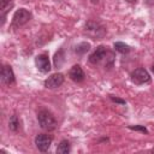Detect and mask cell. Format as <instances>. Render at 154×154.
<instances>
[{
    "mask_svg": "<svg viewBox=\"0 0 154 154\" xmlns=\"http://www.w3.org/2000/svg\"><path fill=\"white\" fill-rule=\"evenodd\" d=\"M64 61H65L64 51L60 49V51H58V52L55 53V55H54V65H55V67H57V69L61 67V65L64 64Z\"/></svg>",
    "mask_w": 154,
    "mask_h": 154,
    "instance_id": "8fae6325",
    "label": "cell"
},
{
    "mask_svg": "<svg viewBox=\"0 0 154 154\" xmlns=\"http://www.w3.org/2000/svg\"><path fill=\"white\" fill-rule=\"evenodd\" d=\"M152 152H153V153H154V149H153V150H152Z\"/></svg>",
    "mask_w": 154,
    "mask_h": 154,
    "instance_id": "7402d4cb",
    "label": "cell"
},
{
    "mask_svg": "<svg viewBox=\"0 0 154 154\" xmlns=\"http://www.w3.org/2000/svg\"><path fill=\"white\" fill-rule=\"evenodd\" d=\"M35 63H36V66H37L38 71H41L42 73H47L51 70V63H49V59H48L47 54L37 55L36 59H35Z\"/></svg>",
    "mask_w": 154,
    "mask_h": 154,
    "instance_id": "ba28073f",
    "label": "cell"
},
{
    "mask_svg": "<svg viewBox=\"0 0 154 154\" xmlns=\"http://www.w3.org/2000/svg\"><path fill=\"white\" fill-rule=\"evenodd\" d=\"M93 4H96V2H99V0H90Z\"/></svg>",
    "mask_w": 154,
    "mask_h": 154,
    "instance_id": "d6986e66",
    "label": "cell"
},
{
    "mask_svg": "<svg viewBox=\"0 0 154 154\" xmlns=\"http://www.w3.org/2000/svg\"><path fill=\"white\" fill-rule=\"evenodd\" d=\"M129 129H131V130H137V131H142L143 134H147L148 132V130L144 128V126H142V125H135V126H129Z\"/></svg>",
    "mask_w": 154,
    "mask_h": 154,
    "instance_id": "e0dca14e",
    "label": "cell"
},
{
    "mask_svg": "<svg viewBox=\"0 0 154 154\" xmlns=\"http://www.w3.org/2000/svg\"><path fill=\"white\" fill-rule=\"evenodd\" d=\"M84 34H87L93 40H100L106 35V28L95 20H88L84 25Z\"/></svg>",
    "mask_w": 154,
    "mask_h": 154,
    "instance_id": "6da1fadb",
    "label": "cell"
},
{
    "mask_svg": "<svg viewBox=\"0 0 154 154\" xmlns=\"http://www.w3.org/2000/svg\"><path fill=\"white\" fill-rule=\"evenodd\" d=\"M37 120L40 126L46 131H52L57 128V120L54 116L47 109H41L37 113Z\"/></svg>",
    "mask_w": 154,
    "mask_h": 154,
    "instance_id": "7a4b0ae2",
    "label": "cell"
},
{
    "mask_svg": "<svg viewBox=\"0 0 154 154\" xmlns=\"http://www.w3.org/2000/svg\"><path fill=\"white\" fill-rule=\"evenodd\" d=\"M31 18V13L25 8H19L14 12L12 17V25L13 26H22L26 24Z\"/></svg>",
    "mask_w": 154,
    "mask_h": 154,
    "instance_id": "3957f363",
    "label": "cell"
},
{
    "mask_svg": "<svg viewBox=\"0 0 154 154\" xmlns=\"http://www.w3.org/2000/svg\"><path fill=\"white\" fill-rule=\"evenodd\" d=\"M69 152H70V143H69L67 140H63L59 143L58 148H57V153H59V154H67Z\"/></svg>",
    "mask_w": 154,
    "mask_h": 154,
    "instance_id": "4fadbf2b",
    "label": "cell"
},
{
    "mask_svg": "<svg viewBox=\"0 0 154 154\" xmlns=\"http://www.w3.org/2000/svg\"><path fill=\"white\" fill-rule=\"evenodd\" d=\"M149 79H150L149 73L143 67H138L131 72V81L135 84H143V83L149 82Z\"/></svg>",
    "mask_w": 154,
    "mask_h": 154,
    "instance_id": "277c9868",
    "label": "cell"
},
{
    "mask_svg": "<svg viewBox=\"0 0 154 154\" xmlns=\"http://www.w3.org/2000/svg\"><path fill=\"white\" fill-rule=\"evenodd\" d=\"M126 1H129V2H136V0H126Z\"/></svg>",
    "mask_w": 154,
    "mask_h": 154,
    "instance_id": "ffe728a7",
    "label": "cell"
},
{
    "mask_svg": "<svg viewBox=\"0 0 154 154\" xmlns=\"http://www.w3.org/2000/svg\"><path fill=\"white\" fill-rule=\"evenodd\" d=\"M114 48L117 52H119L122 54H126L130 52V47L128 45H125L124 42H114Z\"/></svg>",
    "mask_w": 154,
    "mask_h": 154,
    "instance_id": "9a60e30c",
    "label": "cell"
},
{
    "mask_svg": "<svg viewBox=\"0 0 154 154\" xmlns=\"http://www.w3.org/2000/svg\"><path fill=\"white\" fill-rule=\"evenodd\" d=\"M109 97H111V99H112L113 101H116V102H119V103H122V105H124V103H125V101H124V100H120V99H117V97H114V96H112V95H111Z\"/></svg>",
    "mask_w": 154,
    "mask_h": 154,
    "instance_id": "ac0fdd59",
    "label": "cell"
},
{
    "mask_svg": "<svg viewBox=\"0 0 154 154\" xmlns=\"http://www.w3.org/2000/svg\"><path fill=\"white\" fill-rule=\"evenodd\" d=\"M107 60V49L105 46H99L89 57V61L94 65L100 64L102 60Z\"/></svg>",
    "mask_w": 154,
    "mask_h": 154,
    "instance_id": "8992f818",
    "label": "cell"
},
{
    "mask_svg": "<svg viewBox=\"0 0 154 154\" xmlns=\"http://www.w3.org/2000/svg\"><path fill=\"white\" fill-rule=\"evenodd\" d=\"M64 83V76L61 73H53L45 81V87L48 89H55Z\"/></svg>",
    "mask_w": 154,
    "mask_h": 154,
    "instance_id": "52a82bcc",
    "label": "cell"
},
{
    "mask_svg": "<svg viewBox=\"0 0 154 154\" xmlns=\"http://www.w3.org/2000/svg\"><path fill=\"white\" fill-rule=\"evenodd\" d=\"M89 48H90V45H89V43L82 42V43H79L78 46H76L75 52H76L77 54H84V53H87V52L89 51Z\"/></svg>",
    "mask_w": 154,
    "mask_h": 154,
    "instance_id": "2e32d148",
    "label": "cell"
},
{
    "mask_svg": "<svg viewBox=\"0 0 154 154\" xmlns=\"http://www.w3.org/2000/svg\"><path fill=\"white\" fill-rule=\"evenodd\" d=\"M1 82L2 84L5 85H10L14 82V73H13V70L11 66L8 65H4L1 67Z\"/></svg>",
    "mask_w": 154,
    "mask_h": 154,
    "instance_id": "9c48e42d",
    "label": "cell"
},
{
    "mask_svg": "<svg viewBox=\"0 0 154 154\" xmlns=\"http://www.w3.org/2000/svg\"><path fill=\"white\" fill-rule=\"evenodd\" d=\"M12 6V0H1V6H0V11H1V18H2V23H4V18L5 14L7 12V10Z\"/></svg>",
    "mask_w": 154,
    "mask_h": 154,
    "instance_id": "5bb4252c",
    "label": "cell"
},
{
    "mask_svg": "<svg viewBox=\"0 0 154 154\" xmlns=\"http://www.w3.org/2000/svg\"><path fill=\"white\" fill-rule=\"evenodd\" d=\"M35 144L40 152H47L52 144V137L46 134H40L35 138Z\"/></svg>",
    "mask_w": 154,
    "mask_h": 154,
    "instance_id": "5b68a950",
    "label": "cell"
},
{
    "mask_svg": "<svg viewBox=\"0 0 154 154\" xmlns=\"http://www.w3.org/2000/svg\"><path fill=\"white\" fill-rule=\"evenodd\" d=\"M152 70H153V72H154V65H153V67H152Z\"/></svg>",
    "mask_w": 154,
    "mask_h": 154,
    "instance_id": "44dd1931",
    "label": "cell"
},
{
    "mask_svg": "<svg viewBox=\"0 0 154 154\" xmlns=\"http://www.w3.org/2000/svg\"><path fill=\"white\" fill-rule=\"evenodd\" d=\"M8 128H10L11 131H14V132L19 130V119L16 114L11 116V118L8 120Z\"/></svg>",
    "mask_w": 154,
    "mask_h": 154,
    "instance_id": "7c38bea8",
    "label": "cell"
},
{
    "mask_svg": "<svg viewBox=\"0 0 154 154\" xmlns=\"http://www.w3.org/2000/svg\"><path fill=\"white\" fill-rule=\"evenodd\" d=\"M69 76H70V78L73 81V82H82L83 79H84V72H83V70H82V67L79 66V65H73L72 67H71V70H70V72H69Z\"/></svg>",
    "mask_w": 154,
    "mask_h": 154,
    "instance_id": "30bf717a",
    "label": "cell"
}]
</instances>
